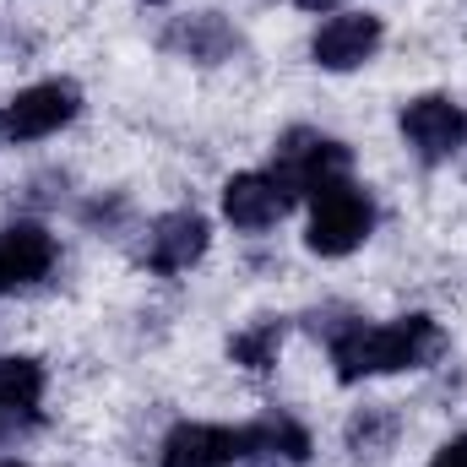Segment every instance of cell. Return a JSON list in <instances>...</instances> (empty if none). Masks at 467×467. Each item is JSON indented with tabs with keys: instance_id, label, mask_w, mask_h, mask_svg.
<instances>
[{
	"instance_id": "obj_18",
	"label": "cell",
	"mask_w": 467,
	"mask_h": 467,
	"mask_svg": "<svg viewBox=\"0 0 467 467\" xmlns=\"http://www.w3.org/2000/svg\"><path fill=\"white\" fill-rule=\"evenodd\" d=\"M0 141H5V109H0Z\"/></svg>"
},
{
	"instance_id": "obj_4",
	"label": "cell",
	"mask_w": 467,
	"mask_h": 467,
	"mask_svg": "<svg viewBox=\"0 0 467 467\" xmlns=\"http://www.w3.org/2000/svg\"><path fill=\"white\" fill-rule=\"evenodd\" d=\"M82 115V88L77 82H33L22 88L11 104H5V136L11 141H38V136H55L60 125Z\"/></svg>"
},
{
	"instance_id": "obj_6",
	"label": "cell",
	"mask_w": 467,
	"mask_h": 467,
	"mask_svg": "<svg viewBox=\"0 0 467 467\" xmlns=\"http://www.w3.org/2000/svg\"><path fill=\"white\" fill-rule=\"evenodd\" d=\"M44 364L27 358V353H5L0 358V446L33 435L44 424Z\"/></svg>"
},
{
	"instance_id": "obj_17",
	"label": "cell",
	"mask_w": 467,
	"mask_h": 467,
	"mask_svg": "<svg viewBox=\"0 0 467 467\" xmlns=\"http://www.w3.org/2000/svg\"><path fill=\"white\" fill-rule=\"evenodd\" d=\"M294 5H305V11H332L337 0H294Z\"/></svg>"
},
{
	"instance_id": "obj_9",
	"label": "cell",
	"mask_w": 467,
	"mask_h": 467,
	"mask_svg": "<svg viewBox=\"0 0 467 467\" xmlns=\"http://www.w3.org/2000/svg\"><path fill=\"white\" fill-rule=\"evenodd\" d=\"M55 266V234L44 223H11L0 229V294L44 283Z\"/></svg>"
},
{
	"instance_id": "obj_10",
	"label": "cell",
	"mask_w": 467,
	"mask_h": 467,
	"mask_svg": "<svg viewBox=\"0 0 467 467\" xmlns=\"http://www.w3.org/2000/svg\"><path fill=\"white\" fill-rule=\"evenodd\" d=\"M158 44H163L169 55H180V60L223 66V60H234V49H239V33H234L218 11H191V16H174Z\"/></svg>"
},
{
	"instance_id": "obj_16",
	"label": "cell",
	"mask_w": 467,
	"mask_h": 467,
	"mask_svg": "<svg viewBox=\"0 0 467 467\" xmlns=\"http://www.w3.org/2000/svg\"><path fill=\"white\" fill-rule=\"evenodd\" d=\"M430 467H467V435H457L451 446H441V451H435V462H430Z\"/></svg>"
},
{
	"instance_id": "obj_15",
	"label": "cell",
	"mask_w": 467,
	"mask_h": 467,
	"mask_svg": "<svg viewBox=\"0 0 467 467\" xmlns=\"http://www.w3.org/2000/svg\"><path fill=\"white\" fill-rule=\"evenodd\" d=\"M283 337H288V321H283V316H261V321H250L244 332H234V337H229V358L261 375V369H272V364H277Z\"/></svg>"
},
{
	"instance_id": "obj_7",
	"label": "cell",
	"mask_w": 467,
	"mask_h": 467,
	"mask_svg": "<svg viewBox=\"0 0 467 467\" xmlns=\"http://www.w3.org/2000/svg\"><path fill=\"white\" fill-rule=\"evenodd\" d=\"M402 136L424 163H446L467 136V115L462 104H451L446 93H424L413 104H402Z\"/></svg>"
},
{
	"instance_id": "obj_12",
	"label": "cell",
	"mask_w": 467,
	"mask_h": 467,
	"mask_svg": "<svg viewBox=\"0 0 467 467\" xmlns=\"http://www.w3.org/2000/svg\"><path fill=\"white\" fill-rule=\"evenodd\" d=\"M283 213H288V196H283V185L272 174H234L223 185V218L234 229L261 234V229H272Z\"/></svg>"
},
{
	"instance_id": "obj_13",
	"label": "cell",
	"mask_w": 467,
	"mask_h": 467,
	"mask_svg": "<svg viewBox=\"0 0 467 467\" xmlns=\"http://www.w3.org/2000/svg\"><path fill=\"white\" fill-rule=\"evenodd\" d=\"M244 462L250 467H305L310 462V435L288 413H266L244 424Z\"/></svg>"
},
{
	"instance_id": "obj_1",
	"label": "cell",
	"mask_w": 467,
	"mask_h": 467,
	"mask_svg": "<svg viewBox=\"0 0 467 467\" xmlns=\"http://www.w3.org/2000/svg\"><path fill=\"white\" fill-rule=\"evenodd\" d=\"M332 348V369L343 386H358L369 375H402V369H430L446 353V332L435 316H397L386 327H364V321H343L327 337Z\"/></svg>"
},
{
	"instance_id": "obj_11",
	"label": "cell",
	"mask_w": 467,
	"mask_h": 467,
	"mask_svg": "<svg viewBox=\"0 0 467 467\" xmlns=\"http://www.w3.org/2000/svg\"><path fill=\"white\" fill-rule=\"evenodd\" d=\"M244 462V430L229 424H180L163 441V467H234Z\"/></svg>"
},
{
	"instance_id": "obj_14",
	"label": "cell",
	"mask_w": 467,
	"mask_h": 467,
	"mask_svg": "<svg viewBox=\"0 0 467 467\" xmlns=\"http://www.w3.org/2000/svg\"><path fill=\"white\" fill-rule=\"evenodd\" d=\"M397 430H402V419L391 408H358L348 419V430H343V441H348V451L358 462H380L397 446Z\"/></svg>"
},
{
	"instance_id": "obj_8",
	"label": "cell",
	"mask_w": 467,
	"mask_h": 467,
	"mask_svg": "<svg viewBox=\"0 0 467 467\" xmlns=\"http://www.w3.org/2000/svg\"><path fill=\"white\" fill-rule=\"evenodd\" d=\"M375 49H380V16H369V11H343V16L321 22L310 38V55L321 71H358Z\"/></svg>"
},
{
	"instance_id": "obj_19",
	"label": "cell",
	"mask_w": 467,
	"mask_h": 467,
	"mask_svg": "<svg viewBox=\"0 0 467 467\" xmlns=\"http://www.w3.org/2000/svg\"><path fill=\"white\" fill-rule=\"evenodd\" d=\"M0 467H22V462H0Z\"/></svg>"
},
{
	"instance_id": "obj_3",
	"label": "cell",
	"mask_w": 467,
	"mask_h": 467,
	"mask_svg": "<svg viewBox=\"0 0 467 467\" xmlns=\"http://www.w3.org/2000/svg\"><path fill=\"white\" fill-rule=\"evenodd\" d=\"M369 229H375V202L353 185L348 174L310 196V234H305V244L316 255H353L369 239Z\"/></svg>"
},
{
	"instance_id": "obj_2",
	"label": "cell",
	"mask_w": 467,
	"mask_h": 467,
	"mask_svg": "<svg viewBox=\"0 0 467 467\" xmlns=\"http://www.w3.org/2000/svg\"><path fill=\"white\" fill-rule=\"evenodd\" d=\"M348 147L343 141H332V136H321V130H310V125H294V130H283L277 136V147H272V180L283 185V196L294 202V196H316L321 185H332V180H343L348 174Z\"/></svg>"
},
{
	"instance_id": "obj_5",
	"label": "cell",
	"mask_w": 467,
	"mask_h": 467,
	"mask_svg": "<svg viewBox=\"0 0 467 467\" xmlns=\"http://www.w3.org/2000/svg\"><path fill=\"white\" fill-rule=\"evenodd\" d=\"M207 244H213V229H207L202 213H163V218H152V229H147L136 255H141L147 272L174 277V272H191L207 255Z\"/></svg>"
}]
</instances>
